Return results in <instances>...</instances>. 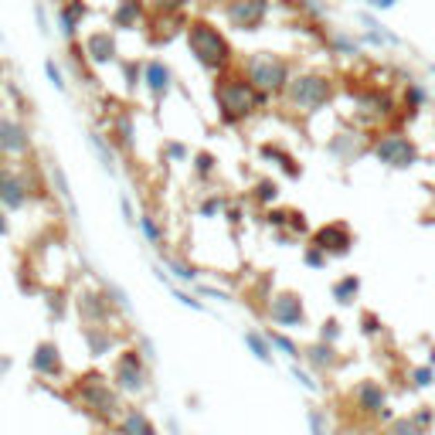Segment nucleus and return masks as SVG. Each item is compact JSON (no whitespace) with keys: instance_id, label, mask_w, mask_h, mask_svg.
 I'll return each mask as SVG.
<instances>
[{"instance_id":"obj_4","label":"nucleus","mask_w":435,"mask_h":435,"mask_svg":"<svg viewBox=\"0 0 435 435\" xmlns=\"http://www.w3.org/2000/svg\"><path fill=\"white\" fill-rule=\"evenodd\" d=\"M238 68H241V75L252 82L262 95H282V89L289 85L293 79V62L286 58V55H276V51H255V55H248V58H241L238 62Z\"/></svg>"},{"instance_id":"obj_19","label":"nucleus","mask_w":435,"mask_h":435,"mask_svg":"<svg viewBox=\"0 0 435 435\" xmlns=\"http://www.w3.org/2000/svg\"><path fill=\"white\" fill-rule=\"evenodd\" d=\"M191 174H194L198 184H207V181L218 174V157H214L211 150H198V154H191Z\"/></svg>"},{"instance_id":"obj_36","label":"nucleus","mask_w":435,"mask_h":435,"mask_svg":"<svg viewBox=\"0 0 435 435\" xmlns=\"http://www.w3.org/2000/svg\"><path fill=\"white\" fill-rule=\"evenodd\" d=\"M266 225L286 228V225H289V211H282V207H266Z\"/></svg>"},{"instance_id":"obj_34","label":"nucleus","mask_w":435,"mask_h":435,"mask_svg":"<svg viewBox=\"0 0 435 435\" xmlns=\"http://www.w3.org/2000/svg\"><path fill=\"white\" fill-rule=\"evenodd\" d=\"M293 235H306L310 232V225H306V214L303 211H289V225H286Z\"/></svg>"},{"instance_id":"obj_39","label":"nucleus","mask_w":435,"mask_h":435,"mask_svg":"<svg viewBox=\"0 0 435 435\" xmlns=\"http://www.w3.org/2000/svg\"><path fill=\"white\" fill-rule=\"evenodd\" d=\"M364 323H367V326H364V333H378V326H381L374 313H364Z\"/></svg>"},{"instance_id":"obj_22","label":"nucleus","mask_w":435,"mask_h":435,"mask_svg":"<svg viewBox=\"0 0 435 435\" xmlns=\"http://www.w3.org/2000/svg\"><path fill=\"white\" fill-rule=\"evenodd\" d=\"M248 347H252V354L259 357L262 364H272V344H269V337L266 333H259V330H245V337H241Z\"/></svg>"},{"instance_id":"obj_20","label":"nucleus","mask_w":435,"mask_h":435,"mask_svg":"<svg viewBox=\"0 0 435 435\" xmlns=\"http://www.w3.org/2000/svg\"><path fill=\"white\" fill-rule=\"evenodd\" d=\"M425 99H429L425 89H422L418 82H408L405 92H401V113H405V116H415V113L425 106Z\"/></svg>"},{"instance_id":"obj_13","label":"nucleus","mask_w":435,"mask_h":435,"mask_svg":"<svg viewBox=\"0 0 435 435\" xmlns=\"http://www.w3.org/2000/svg\"><path fill=\"white\" fill-rule=\"evenodd\" d=\"M313 245H320L330 259L333 255H347L354 248V232L344 221H330V225H323V228L313 232Z\"/></svg>"},{"instance_id":"obj_26","label":"nucleus","mask_w":435,"mask_h":435,"mask_svg":"<svg viewBox=\"0 0 435 435\" xmlns=\"http://www.w3.org/2000/svg\"><path fill=\"white\" fill-rule=\"evenodd\" d=\"M266 337H269V344H272V351H282V354L289 357V360H303V351H299V344H293L286 333H279V330H266Z\"/></svg>"},{"instance_id":"obj_2","label":"nucleus","mask_w":435,"mask_h":435,"mask_svg":"<svg viewBox=\"0 0 435 435\" xmlns=\"http://www.w3.org/2000/svg\"><path fill=\"white\" fill-rule=\"evenodd\" d=\"M184 41H187V51L194 55V62L201 68H207L211 75L235 65V48H232L228 35L204 17H191L184 24Z\"/></svg>"},{"instance_id":"obj_21","label":"nucleus","mask_w":435,"mask_h":435,"mask_svg":"<svg viewBox=\"0 0 435 435\" xmlns=\"http://www.w3.org/2000/svg\"><path fill=\"white\" fill-rule=\"evenodd\" d=\"M330 293H333V299H337V303H344V306H347V303H354L357 293H360V279H357L354 272H351V276H340L333 286H330Z\"/></svg>"},{"instance_id":"obj_31","label":"nucleus","mask_w":435,"mask_h":435,"mask_svg":"<svg viewBox=\"0 0 435 435\" xmlns=\"http://www.w3.org/2000/svg\"><path fill=\"white\" fill-rule=\"evenodd\" d=\"M411 418H415V425H422L425 432H432V425H435V408H432V405H418V408L411 411Z\"/></svg>"},{"instance_id":"obj_37","label":"nucleus","mask_w":435,"mask_h":435,"mask_svg":"<svg viewBox=\"0 0 435 435\" xmlns=\"http://www.w3.org/2000/svg\"><path fill=\"white\" fill-rule=\"evenodd\" d=\"M167 266L174 269V276H177V279H184V282H191V279L198 276L194 269H187V266H184V262H177V259H167Z\"/></svg>"},{"instance_id":"obj_40","label":"nucleus","mask_w":435,"mask_h":435,"mask_svg":"<svg viewBox=\"0 0 435 435\" xmlns=\"http://www.w3.org/2000/svg\"><path fill=\"white\" fill-rule=\"evenodd\" d=\"M7 228H10V225H7V211L0 207V235H7Z\"/></svg>"},{"instance_id":"obj_3","label":"nucleus","mask_w":435,"mask_h":435,"mask_svg":"<svg viewBox=\"0 0 435 435\" xmlns=\"http://www.w3.org/2000/svg\"><path fill=\"white\" fill-rule=\"evenodd\" d=\"M330 99H333V79L323 72H293L289 85L279 95V102L296 116H313Z\"/></svg>"},{"instance_id":"obj_16","label":"nucleus","mask_w":435,"mask_h":435,"mask_svg":"<svg viewBox=\"0 0 435 435\" xmlns=\"http://www.w3.org/2000/svg\"><path fill=\"white\" fill-rule=\"evenodd\" d=\"M75 306H79V317L85 326L106 323L109 313H113V306H109V299H106L102 293H82L79 299H75Z\"/></svg>"},{"instance_id":"obj_9","label":"nucleus","mask_w":435,"mask_h":435,"mask_svg":"<svg viewBox=\"0 0 435 435\" xmlns=\"http://www.w3.org/2000/svg\"><path fill=\"white\" fill-rule=\"evenodd\" d=\"M269 0H225V21L235 31H259L266 24Z\"/></svg>"},{"instance_id":"obj_35","label":"nucleus","mask_w":435,"mask_h":435,"mask_svg":"<svg viewBox=\"0 0 435 435\" xmlns=\"http://www.w3.org/2000/svg\"><path fill=\"white\" fill-rule=\"evenodd\" d=\"M163 154L170 160H191V150H187L184 143H177V140H167V143H163Z\"/></svg>"},{"instance_id":"obj_12","label":"nucleus","mask_w":435,"mask_h":435,"mask_svg":"<svg viewBox=\"0 0 435 435\" xmlns=\"http://www.w3.org/2000/svg\"><path fill=\"white\" fill-rule=\"evenodd\" d=\"M28 150H31V129L17 116H0V154L24 157Z\"/></svg>"},{"instance_id":"obj_24","label":"nucleus","mask_w":435,"mask_h":435,"mask_svg":"<svg viewBox=\"0 0 435 435\" xmlns=\"http://www.w3.org/2000/svg\"><path fill=\"white\" fill-rule=\"evenodd\" d=\"M248 198L255 201V204H262V207H272V204H276V198H279V184L266 177V181H259V184L248 191Z\"/></svg>"},{"instance_id":"obj_23","label":"nucleus","mask_w":435,"mask_h":435,"mask_svg":"<svg viewBox=\"0 0 435 435\" xmlns=\"http://www.w3.org/2000/svg\"><path fill=\"white\" fill-rule=\"evenodd\" d=\"M191 0H147V17H181Z\"/></svg>"},{"instance_id":"obj_29","label":"nucleus","mask_w":435,"mask_h":435,"mask_svg":"<svg viewBox=\"0 0 435 435\" xmlns=\"http://www.w3.org/2000/svg\"><path fill=\"white\" fill-rule=\"evenodd\" d=\"M385 435H429L422 425H415V418L408 415V418H395V422H388V429Z\"/></svg>"},{"instance_id":"obj_8","label":"nucleus","mask_w":435,"mask_h":435,"mask_svg":"<svg viewBox=\"0 0 435 435\" xmlns=\"http://www.w3.org/2000/svg\"><path fill=\"white\" fill-rule=\"evenodd\" d=\"M266 317L272 320L279 330H299V326H306V306L296 293H276L266 303Z\"/></svg>"},{"instance_id":"obj_6","label":"nucleus","mask_w":435,"mask_h":435,"mask_svg":"<svg viewBox=\"0 0 435 435\" xmlns=\"http://www.w3.org/2000/svg\"><path fill=\"white\" fill-rule=\"evenodd\" d=\"M371 157L378 160V163H385V167H411V163H418L422 154H418V143L411 136H405L398 129H388V133L374 136Z\"/></svg>"},{"instance_id":"obj_10","label":"nucleus","mask_w":435,"mask_h":435,"mask_svg":"<svg viewBox=\"0 0 435 435\" xmlns=\"http://www.w3.org/2000/svg\"><path fill=\"white\" fill-rule=\"evenodd\" d=\"M31 198H35V187H31L28 174L0 167V207L3 211H21V207H28Z\"/></svg>"},{"instance_id":"obj_28","label":"nucleus","mask_w":435,"mask_h":435,"mask_svg":"<svg viewBox=\"0 0 435 435\" xmlns=\"http://www.w3.org/2000/svg\"><path fill=\"white\" fill-rule=\"evenodd\" d=\"M408 381H411V388H432L435 385V367L432 364H418V367H411V371H408Z\"/></svg>"},{"instance_id":"obj_5","label":"nucleus","mask_w":435,"mask_h":435,"mask_svg":"<svg viewBox=\"0 0 435 435\" xmlns=\"http://www.w3.org/2000/svg\"><path fill=\"white\" fill-rule=\"evenodd\" d=\"M75 398H79V405L85 411H92V415L102 418V422H119V415L126 411L116 385L106 381L102 374H85V378H79V381H75Z\"/></svg>"},{"instance_id":"obj_38","label":"nucleus","mask_w":435,"mask_h":435,"mask_svg":"<svg viewBox=\"0 0 435 435\" xmlns=\"http://www.w3.org/2000/svg\"><path fill=\"white\" fill-rule=\"evenodd\" d=\"M293 378H296V381H299V385H303V388H310V391H317V381H313V378H310V374H306V371H299V367H296V364H293Z\"/></svg>"},{"instance_id":"obj_25","label":"nucleus","mask_w":435,"mask_h":435,"mask_svg":"<svg viewBox=\"0 0 435 435\" xmlns=\"http://www.w3.org/2000/svg\"><path fill=\"white\" fill-rule=\"evenodd\" d=\"M225 211H228V198H225V194H218V191H211V194L198 204L201 218H221Z\"/></svg>"},{"instance_id":"obj_32","label":"nucleus","mask_w":435,"mask_h":435,"mask_svg":"<svg viewBox=\"0 0 435 435\" xmlns=\"http://www.w3.org/2000/svg\"><path fill=\"white\" fill-rule=\"evenodd\" d=\"M140 228H143V235L150 238L154 245L163 241V232H160V225H157V218H154V214H143V218H140Z\"/></svg>"},{"instance_id":"obj_1","label":"nucleus","mask_w":435,"mask_h":435,"mask_svg":"<svg viewBox=\"0 0 435 435\" xmlns=\"http://www.w3.org/2000/svg\"><path fill=\"white\" fill-rule=\"evenodd\" d=\"M269 102V95H262L252 82L241 75V68L232 65L225 72L214 75V106H218V116L225 126H241L255 113H262Z\"/></svg>"},{"instance_id":"obj_18","label":"nucleus","mask_w":435,"mask_h":435,"mask_svg":"<svg viewBox=\"0 0 435 435\" xmlns=\"http://www.w3.org/2000/svg\"><path fill=\"white\" fill-rule=\"evenodd\" d=\"M119 432L122 435H157V425L147 418V411L126 408V411L119 415Z\"/></svg>"},{"instance_id":"obj_11","label":"nucleus","mask_w":435,"mask_h":435,"mask_svg":"<svg viewBox=\"0 0 435 435\" xmlns=\"http://www.w3.org/2000/svg\"><path fill=\"white\" fill-rule=\"evenodd\" d=\"M351 405L360 415H374L378 422L391 418L388 411H381V408H388V395H385L381 381H374V378H364V381H357L354 388H351Z\"/></svg>"},{"instance_id":"obj_15","label":"nucleus","mask_w":435,"mask_h":435,"mask_svg":"<svg viewBox=\"0 0 435 435\" xmlns=\"http://www.w3.org/2000/svg\"><path fill=\"white\" fill-rule=\"evenodd\" d=\"M31 367H35V374H41V378H62V371H65V360H62L58 344H55V340H41L38 347H35Z\"/></svg>"},{"instance_id":"obj_30","label":"nucleus","mask_w":435,"mask_h":435,"mask_svg":"<svg viewBox=\"0 0 435 435\" xmlns=\"http://www.w3.org/2000/svg\"><path fill=\"white\" fill-rule=\"evenodd\" d=\"M303 262H306V269H326V262H330V255L320 248V245H303Z\"/></svg>"},{"instance_id":"obj_14","label":"nucleus","mask_w":435,"mask_h":435,"mask_svg":"<svg viewBox=\"0 0 435 435\" xmlns=\"http://www.w3.org/2000/svg\"><path fill=\"white\" fill-rule=\"evenodd\" d=\"M140 85L154 95V102H163V99L170 95V89H174V72H170V65L160 62V58L143 62V79H140Z\"/></svg>"},{"instance_id":"obj_17","label":"nucleus","mask_w":435,"mask_h":435,"mask_svg":"<svg viewBox=\"0 0 435 435\" xmlns=\"http://www.w3.org/2000/svg\"><path fill=\"white\" fill-rule=\"evenodd\" d=\"M303 360L313 367V371H333V367H340V351H337V344H326V340H317V344H310L306 351H303Z\"/></svg>"},{"instance_id":"obj_33","label":"nucleus","mask_w":435,"mask_h":435,"mask_svg":"<svg viewBox=\"0 0 435 435\" xmlns=\"http://www.w3.org/2000/svg\"><path fill=\"white\" fill-rule=\"evenodd\" d=\"M340 333H344V330H340V320H323V326H320V340H326V344H337V340H340Z\"/></svg>"},{"instance_id":"obj_27","label":"nucleus","mask_w":435,"mask_h":435,"mask_svg":"<svg viewBox=\"0 0 435 435\" xmlns=\"http://www.w3.org/2000/svg\"><path fill=\"white\" fill-rule=\"evenodd\" d=\"M262 154H266V157H269V160H276V163H279V167H282V170H286V174H289V177H296V174H299V167H296V160L289 157V154H286L282 147H276V143H266V147H262Z\"/></svg>"},{"instance_id":"obj_7","label":"nucleus","mask_w":435,"mask_h":435,"mask_svg":"<svg viewBox=\"0 0 435 435\" xmlns=\"http://www.w3.org/2000/svg\"><path fill=\"white\" fill-rule=\"evenodd\" d=\"M147 360L136 347H126L116 354V364H113V385H116L119 395H140L147 388Z\"/></svg>"},{"instance_id":"obj_41","label":"nucleus","mask_w":435,"mask_h":435,"mask_svg":"<svg viewBox=\"0 0 435 435\" xmlns=\"http://www.w3.org/2000/svg\"><path fill=\"white\" fill-rule=\"evenodd\" d=\"M367 3H371V7H381V10H385V7H391L395 0H367Z\"/></svg>"}]
</instances>
